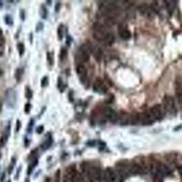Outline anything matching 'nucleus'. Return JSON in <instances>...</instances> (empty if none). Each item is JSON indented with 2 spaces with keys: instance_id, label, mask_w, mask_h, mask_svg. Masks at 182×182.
Here are the masks:
<instances>
[{
  "instance_id": "4c0bfd02",
  "label": "nucleus",
  "mask_w": 182,
  "mask_h": 182,
  "mask_svg": "<svg viewBox=\"0 0 182 182\" xmlns=\"http://www.w3.org/2000/svg\"><path fill=\"white\" fill-rule=\"evenodd\" d=\"M33 125H34V120L33 119H30V122H29V124H28V128H27V131L28 132H30L31 130H32V127H33Z\"/></svg>"
},
{
  "instance_id": "a211bd4d",
  "label": "nucleus",
  "mask_w": 182,
  "mask_h": 182,
  "mask_svg": "<svg viewBox=\"0 0 182 182\" xmlns=\"http://www.w3.org/2000/svg\"><path fill=\"white\" fill-rule=\"evenodd\" d=\"M114 40H115V37H114V35L113 34H111V33H107V35H106V37H105V38H104V43H105V45H107V46H111L113 43H114Z\"/></svg>"
},
{
  "instance_id": "20e7f679",
  "label": "nucleus",
  "mask_w": 182,
  "mask_h": 182,
  "mask_svg": "<svg viewBox=\"0 0 182 182\" xmlns=\"http://www.w3.org/2000/svg\"><path fill=\"white\" fill-rule=\"evenodd\" d=\"M93 37L96 40L103 41L106 37V31L104 26L99 23H95L93 26Z\"/></svg>"
},
{
  "instance_id": "c9c22d12",
  "label": "nucleus",
  "mask_w": 182,
  "mask_h": 182,
  "mask_svg": "<svg viewBox=\"0 0 182 182\" xmlns=\"http://www.w3.org/2000/svg\"><path fill=\"white\" fill-rule=\"evenodd\" d=\"M55 182H60V170L59 169L55 175Z\"/></svg>"
},
{
  "instance_id": "a18cd8bd",
  "label": "nucleus",
  "mask_w": 182,
  "mask_h": 182,
  "mask_svg": "<svg viewBox=\"0 0 182 182\" xmlns=\"http://www.w3.org/2000/svg\"><path fill=\"white\" fill-rule=\"evenodd\" d=\"M30 42H31V43L33 42V34H32V33L30 34Z\"/></svg>"
},
{
  "instance_id": "0eeeda50",
  "label": "nucleus",
  "mask_w": 182,
  "mask_h": 182,
  "mask_svg": "<svg viewBox=\"0 0 182 182\" xmlns=\"http://www.w3.org/2000/svg\"><path fill=\"white\" fill-rule=\"evenodd\" d=\"M104 116L107 119H108L111 122H119V116L118 115V113L116 111H114L112 108L110 107H106L104 109Z\"/></svg>"
},
{
  "instance_id": "f704fd0d",
  "label": "nucleus",
  "mask_w": 182,
  "mask_h": 182,
  "mask_svg": "<svg viewBox=\"0 0 182 182\" xmlns=\"http://www.w3.org/2000/svg\"><path fill=\"white\" fill-rule=\"evenodd\" d=\"M30 110H31V104L26 103L25 105V112H26V114H28L30 112Z\"/></svg>"
},
{
  "instance_id": "b1692460",
  "label": "nucleus",
  "mask_w": 182,
  "mask_h": 182,
  "mask_svg": "<svg viewBox=\"0 0 182 182\" xmlns=\"http://www.w3.org/2000/svg\"><path fill=\"white\" fill-rule=\"evenodd\" d=\"M63 36H64V26L59 25V26L58 28V38H59V40L61 41L63 39Z\"/></svg>"
},
{
  "instance_id": "f8f14e48",
  "label": "nucleus",
  "mask_w": 182,
  "mask_h": 182,
  "mask_svg": "<svg viewBox=\"0 0 182 182\" xmlns=\"http://www.w3.org/2000/svg\"><path fill=\"white\" fill-rule=\"evenodd\" d=\"M128 169H129V173L133 174V175L143 174L145 172V168L141 165L137 164V163H134V164H131L130 166H128Z\"/></svg>"
},
{
  "instance_id": "aec40b11",
  "label": "nucleus",
  "mask_w": 182,
  "mask_h": 182,
  "mask_svg": "<svg viewBox=\"0 0 182 182\" xmlns=\"http://www.w3.org/2000/svg\"><path fill=\"white\" fill-rule=\"evenodd\" d=\"M119 122L121 125H127V124H128L129 123V116L127 114H126V113L121 114L120 117L119 118Z\"/></svg>"
},
{
  "instance_id": "1a4fd4ad",
  "label": "nucleus",
  "mask_w": 182,
  "mask_h": 182,
  "mask_svg": "<svg viewBox=\"0 0 182 182\" xmlns=\"http://www.w3.org/2000/svg\"><path fill=\"white\" fill-rule=\"evenodd\" d=\"M16 93L14 91V89L9 88L6 90V102L8 105V107H14L15 104H16Z\"/></svg>"
},
{
  "instance_id": "f3484780",
  "label": "nucleus",
  "mask_w": 182,
  "mask_h": 182,
  "mask_svg": "<svg viewBox=\"0 0 182 182\" xmlns=\"http://www.w3.org/2000/svg\"><path fill=\"white\" fill-rule=\"evenodd\" d=\"M9 134H10V125H8L6 127L5 132L3 133V135H2V137L0 139V147H3L6 144V142L7 141L8 137H9Z\"/></svg>"
},
{
  "instance_id": "49530a36",
  "label": "nucleus",
  "mask_w": 182,
  "mask_h": 182,
  "mask_svg": "<svg viewBox=\"0 0 182 182\" xmlns=\"http://www.w3.org/2000/svg\"><path fill=\"white\" fill-rule=\"evenodd\" d=\"M2 7H3V2L0 1V8H2Z\"/></svg>"
},
{
  "instance_id": "c03bdc74",
  "label": "nucleus",
  "mask_w": 182,
  "mask_h": 182,
  "mask_svg": "<svg viewBox=\"0 0 182 182\" xmlns=\"http://www.w3.org/2000/svg\"><path fill=\"white\" fill-rule=\"evenodd\" d=\"M4 180H5V173H3V174H2V176H1V180H0V182H4Z\"/></svg>"
},
{
  "instance_id": "393cba45",
  "label": "nucleus",
  "mask_w": 182,
  "mask_h": 182,
  "mask_svg": "<svg viewBox=\"0 0 182 182\" xmlns=\"http://www.w3.org/2000/svg\"><path fill=\"white\" fill-rule=\"evenodd\" d=\"M167 4V6H168V11L172 12L174 9H175V6H176V2L175 1H166Z\"/></svg>"
},
{
  "instance_id": "7ed1b4c3",
  "label": "nucleus",
  "mask_w": 182,
  "mask_h": 182,
  "mask_svg": "<svg viewBox=\"0 0 182 182\" xmlns=\"http://www.w3.org/2000/svg\"><path fill=\"white\" fill-rule=\"evenodd\" d=\"M163 107L169 114H175L177 112L174 99L170 96H165L164 97V99H163Z\"/></svg>"
},
{
  "instance_id": "9b49d317",
  "label": "nucleus",
  "mask_w": 182,
  "mask_h": 182,
  "mask_svg": "<svg viewBox=\"0 0 182 182\" xmlns=\"http://www.w3.org/2000/svg\"><path fill=\"white\" fill-rule=\"evenodd\" d=\"M93 89H94L95 92H99V93H106L107 91V86L105 85V83L100 79H96L94 85H93Z\"/></svg>"
},
{
  "instance_id": "412c9836",
  "label": "nucleus",
  "mask_w": 182,
  "mask_h": 182,
  "mask_svg": "<svg viewBox=\"0 0 182 182\" xmlns=\"http://www.w3.org/2000/svg\"><path fill=\"white\" fill-rule=\"evenodd\" d=\"M23 75H24V69L21 68V67L17 68V70L15 72V79H16V80L18 81V82H20L22 80Z\"/></svg>"
},
{
  "instance_id": "2f4dec72",
  "label": "nucleus",
  "mask_w": 182,
  "mask_h": 182,
  "mask_svg": "<svg viewBox=\"0 0 182 182\" xmlns=\"http://www.w3.org/2000/svg\"><path fill=\"white\" fill-rule=\"evenodd\" d=\"M48 85V78L47 76H45L42 79H41V87H46Z\"/></svg>"
},
{
  "instance_id": "7c9ffc66",
  "label": "nucleus",
  "mask_w": 182,
  "mask_h": 182,
  "mask_svg": "<svg viewBox=\"0 0 182 182\" xmlns=\"http://www.w3.org/2000/svg\"><path fill=\"white\" fill-rule=\"evenodd\" d=\"M67 55V49H66L65 47H63V48L61 49L60 55H59V58H60L61 60H62V61L64 60V59H66Z\"/></svg>"
},
{
  "instance_id": "f257e3e1",
  "label": "nucleus",
  "mask_w": 182,
  "mask_h": 182,
  "mask_svg": "<svg viewBox=\"0 0 182 182\" xmlns=\"http://www.w3.org/2000/svg\"><path fill=\"white\" fill-rule=\"evenodd\" d=\"M84 173L89 182H101L102 171L98 167H84Z\"/></svg>"
},
{
  "instance_id": "ea45409f",
  "label": "nucleus",
  "mask_w": 182,
  "mask_h": 182,
  "mask_svg": "<svg viewBox=\"0 0 182 182\" xmlns=\"http://www.w3.org/2000/svg\"><path fill=\"white\" fill-rule=\"evenodd\" d=\"M25 18H26V16H25V10L21 9V10H20V18H21V20H25Z\"/></svg>"
},
{
  "instance_id": "09e8293b",
  "label": "nucleus",
  "mask_w": 182,
  "mask_h": 182,
  "mask_svg": "<svg viewBox=\"0 0 182 182\" xmlns=\"http://www.w3.org/2000/svg\"><path fill=\"white\" fill-rule=\"evenodd\" d=\"M46 182H51V180H50V179H47V180H46Z\"/></svg>"
},
{
  "instance_id": "bb28decb",
  "label": "nucleus",
  "mask_w": 182,
  "mask_h": 182,
  "mask_svg": "<svg viewBox=\"0 0 182 182\" xmlns=\"http://www.w3.org/2000/svg\"><path fill=\"white\" fill-rule=\"evenodd\" d=\"M47 62L50 66H52L54 64V57H53V53L52 52H48L47 55Z\"/></svg>"
},
{
  "instance_id": "8fccbe9b",
  "label": "nucleus",
  "mask_w": 182,
  "mask_h": 182,
  "mask_svg": "<svg viewBox=\"0 0 182 182\" xmlns=\"http://www.w3.org/2000/svg\"><path fill=\"white\" fill-rule=\"evenodd\" d=\"M2 74H3V72H2V71H1V69H0V76H1Z\"/></svg>"
},
{
  "instance_id": "a19ab883",
  "label": "nucleus",
  "mask_w": 182,
  "mask_h": 182,
  "mask_svg": "<svg viewBox=\"0 0 182 182\" xmlns=\"http://www.w3.org/2000/svg\"><path fill=\"white\" fill-rule=\"evenodd\" d=\"M43 130H44V127H43V126H39V127L37 128V133L41 134V133L43 132Z\"/></svg>"
},
{
  "instance_id": "f03ea898",
  "label": "nucleus",
  "mask_w": 182,
  "mask_h": 182,
  "mask_svg": "<svg viewBox=\"0 0 182 182\" xmlns=\"http://www.w3.org/2000/svg\"><path fill=\"white\" fill-rule=\"evenodd\" d=\"M80 181V175L78 172L75 166H70L67 168L65 182H79Z\"/></svg>"
},
{
  "instance_id": "9d476101",
  "label": "nucleus",
  "mask_w": 182,
  "mask_h": 182,
  "mask_svg": "<svg viewBox=\"0 0 182 182\" xmlns=\"http://www.w3.org/2000/svg\"><path fill=\"white\" fill-rule=\"evenodd\" d=\"M150 113L152 115V117L154 118L155 120H160L162 119L164 114H163V110L160 105H155L150 108Z\"/></svg>"
},
{
  "instance_id": "37998d69",
  "label": "nucleus",
  "mask_w": 182,
  "mask_h": 182,
  "mask_svg": "<svg viewBox=\"0 0 182 182\" xmlns=\"http://www.w3.org/2000/svg\"><path fill=\"white\" fill-rule=\"evenodd\" d=\"M4 46L2 45V44H0V57L1 56H3V54H4Z\"/></svg>"
},
{
  "instance_id": "3c124183",
  "label": "nucleus",
  "mask_w": 182,
  "mask_h": 182,
  "mask_svg": "<svg viewBox=\"0 0 182 182\" xmlns=\"http://www.w3.org/2000/svg\"><path fill=\"white\" fill-rule=\"evenodd\" d=\"M0 156H1V154H0Z\"/></svg>"
},
{
  "instance_id": "cd10ccee",
  "label": "nucleus",
  "mask_w": 182,
  "mask_h": 182,
  "mask_svg": "<svg viewBox=\"0 0 182 182\" xmlns=\"http://www.w3.org/2000/svg\"><path fill=\"white\" fill-rule=\"evenodd\" d=\"M5 23L7 25V26H12L13 25V18H12V17L11 16H9V15H6V16H5Z\"/></svg>"
},
{
  "instance_id": "423d86ee",
  "label": "nucleus",
  "mask_w": 182,
  "mask_h": 182,
  "mask_svg": "<svg viewBox=\"0 0 182 182\" xmlns=\"http://www.w3.org/2000/svg\"><path fill=\"white\" fill-rule=\"evenodd\" d=\"M102 180L104 182H117L118 177L116 171H114V169L111 168H107L104 171V175L102 176Z\"/></svg>"
},
{
  "instance_id": "6e6552de",
  "label": "nucleus",
  "mask_w": 182,
  "mask_h": 182,
  "mask_svg": "<svg viewBox=\"0 0 182 182\" xmlns=\"http://www.w3.org/2000/svg\"><path fill=\"white\" fill-rule=\"evenodd\" d=\"M139 118H140V123H141L142 125H150L155 121L150 111L139 114Z\"/></svg>"
},
{
  "instance_id": "5701e85b",
  "label": "nucleus",
  "mask_w": 182,
  "mask_h": 182,
  "mask_svg": "<svg viewBox=\"0 0 182 182\" xmlns=\"http://www.w3.org/2000/svg\"><path fill=\"white\" fill-rule=\"evenodd\" d=\"M25 97L27 99H31L33 97V92L29 87H26V88H25Z\"/></svg>"
},
{
  "instance_id": "72a5a7b5",
  "label": "nucleus",
  "mask_w": 182,
  "mask_h": 182,
  "mask_svg": "<svg viewBox=\"0 0 182 182\" xmlns=\"http://www.w3.org/2000/svg\"><path fill=\"white\" fill-rule=\"evenodd\" d=\"M43 28H44V24L42 22H38L37 24V26H36V31L37 32H40V31L43 30Z\"/></svg>"
},
{
  "instance_id": "473e14b6",
  "label": "nucleus",
  "mask_w": 182,
  "mask_h": 182,
  "mask_svg": "<svg viewBox=\"0 0 182 182\" xmlns=\"http://www.w3.org/2000/svg\"><path fill=\"white\" fill-rule=\"evenodd\" d=\"M15 163H16V159H15V158H12V160H11V164H10V166H9V168H8V173H9V174L12 173L13 168H14V166H15Z\"/></svg>"
},
{
  "instance_id": "4be33fe9",
  "label": "nucleus",
  "mask_w": 182,
  "mask_h": 182,
  "mask_svg": "<svg viewBox=\"0 0 182 182\" xmlns=\"http://www.w3.org/2000/svg\"><path fill=\"white\" fill-rule=\"evenodd\" d=\"M39 15H40L41 18L43 19H47V10L44 6H41L40 9H39Z\"/></svg>"
},
{
  "instance_id": "de8ad7c7",
  "label": "nucleus",
  "mask_w": 182,
  "mask_h": 182,
  "mask_svg": "<svg viewBox=\"0 0 182 182\" xmlns=\"http://www.w3.org/2000/svg\"><path fill=\"white\" fill-rule=\"evenodd\" d=\"M1 110H2V104L0 103V113H1Z\"/></svg>"
},
{
  "instance_id": "c756f323",
  "label": "nucleus",
  "mask_w": 182,
  "mask_h": 182,
  "mask_svg": "<svg viewBox=\"0 0 182 182\" xmlns=\"http://www.w3.org/2000/svg\"><path fill=\"white\" fill-rule=\"evenodd\" d=\"M37 164H38V160H35L34 161L31 163V165H29V167H28V169H27V174L29 175L31 172H32V170H33V168L37 166Z\"/></svg>"
},
{
  "instance_id": "dca6fc26",
  "label": "nucleus",
  "mask_w": 182,
  "mask_h": 182,
  "mask_svg": "<svg viewBox=\"0 0 182 182\" xmlns=\"http://www.w3.org/2000/svg\"><path fill=\"white\" fill-rule=\"evenodd\" d=\"M89 50L86 45L82 46L80 48V58L84 62H87L89 59Z\"/></svg>"
},
{
  "instance_id": "2eb2a0df",
  "label": "nucleus",
  "mask_w": 182,
  "mask_h": 182,
  "mask_svg": "<svg viewBox=\"0 0 182 182\" xmlns=\"http://www.w3.org/2000/svg\"><path fill=\"white\" fill-rule=\"evenodd\" d=\"M119 32L120 38H121L123 40H128V39L131 38V33H130V31H129L127 28H126V27H124V26H119Z\"/></svg>"
},
{
  "instance_id": "4468645a",
  "label": "nucleus",
  "mask_w": 182,
  "mask_h": 182,
  "mask_svg": "<svg viewBox=\"0 0 182 182\" xmlns=\"http://www.w3.org/2000/svg\"><path fill=\"white\" fill-rule=\"evenodd\" d=\"M176 97L180 106L182 107V82L177 81L176 83Z\"/></svg>"
},
{
  "instance_id": "6ab92c4d",
  "label": "nucleus",
  "mask_w": 182,
  "mask_h": 182,
  "mask_svg": "<svg viewBox=\"0 0 182 182\" xmlns=\"http://www.w3.org/2000/svg\"><path fill=\"white\" fill-rule=\"evenodd\" d=\"M92 54L94 55V58L97 59V61H100L102 59V51L101 49L99 47H94V50L92 52Z\"/></svg>"
},
{
  "instance_id": "e433bc0d",
  "label": "nucleus",
  "mask_w": 182,
  "mask_h": 182,
  "mask_svg": "<svg viewBox=\"0 0 182 182\" xmlns=\"http://www.w3.org/2000/svg\"><path fill=\"white\" fill-rule=\"evenodd\" d=\"M21 128V122L19 119L17 120V124H16V132H18Z\"/></svg>"
},
{
  "instance_id": "79ce46f5",
  "label": "nucleus",
  "mask_w": 182,
  "mask_h": 182,
  "mask_svg": "<svg viewBox=\"0 0 182 182\" xmlns=\"http://www.w3.org/2000/svg\"><path fill=\"white\" fill-rule=\"evenodd\" d=\"M59 8H60V2H57L56 7H55V11H56V12H59Z\"/></svg>"
},
{
  "instance_id": "58836bf2",
  "label": "nucleus",
  "mask_w": 182,
  "mask_h": 182,
  "mask_svg": "<svg viewBox=\"0 0 182 182\" xmlns=\"http://www.w3.org/2000/svg\"><path fill=\"white\" fill-rule=\"evenodd\" d=\"M62 79L61 78H59V79H58V83H59V85H58V87H59V88L61 89V90H63V87H62Z\"/></svg>"
},
{
  "instance_id": "39448f33",
  "label": "nucleus",
  "mask_w": 182,
  "mask_h": 182,
  "mask_svg": "<svg viewBox=\"0 0 182 182\" xmlns=\"http://www.w3.org/2000/svg\"><path fill=\"white\" fill-rule=\"evenodd\" d=\"M102 12L105 16L108 17L109 18H113L115 16L119 14V8L114 4H107L104 5V8Z\"/></svg>"
},
{
  "instance_id": "ddd939ff",
  "label": "nucleus",
  "mask_w": 182,
  "mask_h": 182,
  "mask_svg": "<svg viewBox=\"0 0 182 182\" xmlns=\"http://www.w3.org/2000/svg\"><path fill=\"white\" fill-rule=\"evenodd\" d=\"M77 73L79 77V79L82 83H85L87 80V72L86 67L83 65H79L77 67Z\"/></svg>"
},
{
  "instance_id": "a878e982",
  "label": "nucleus",
  "mask_w": 182,
  "mask_h": 182,
  "mask_svg": "<svg viewBox=\"0 0 182 182\" xmlns=\"http://www.w3.org/2000/svg\"><path fill=\"white\" fill-rule=\"evenodd\" d=\"M18 54L19 56L22 57L25 53V45L23 43H18Z\"/></svg>"
},
{
  "instance_id": "c85d7f7f",
  "label": "nucleus",
  "mask_w": 182,
  "mask_h": 182,
  "mask_svg": "<svg viewBox=\"0 0 182 182\" xmlns=\"http://www.w3.org/2000/svg\"><path fill=\"white\" fill-rule=\"evenodd\" d=\"M51 144H52V139H51V137H48V140L45 141V143L42 146V148L44 149H47V148H48L51 146Z\"/></svg>"
}]
</instances>
